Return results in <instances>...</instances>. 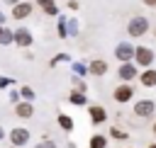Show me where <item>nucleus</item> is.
Instances as JSON below:
<instances>
[{
    "instance_id": "f257e3e1",
    "label": "nucleus",
    "mask_w": 156,
    "mask_h": 148,
    "mask_svg": "<svg viewBox=\"0 0 156 148\" xmlns=\"http://www.w3.org/2000/svg\"><path fill=\"white\" fill-rule=\"evenodd\" d=\"M154 61H156V53H154L149 46H134V58H132V63H134L136 68H151Z\"/></svg>"
},
{
    "instance_id": "f03ea898",
    "label": "nucleus",
    "mask_w": 156,
    "mask_h": 148,
    "mask_svg": "<svg viewBox=\"0 0 156 148\" xmlns=\"http://www.w3.org/2000/svg\"><path fill=\"white\" fill-rule=\"evenodd\" d=\"M5 138H10V146L22 148V146H27V143H29L32 133H29V129H24V126H15V129H10V133H7Z\"/></svg>"
},
{
    "instance_id": "7ed1b4c3",
    "label": "nucleus",
    "mask_w": 156,
    "mask_h": 148,
    "mask_svg": "<svg viewBox=\"0 0 156 148\" xmlns=\"http://www.w3.org/2000/svg\"><path fill=\"white\" fill-rule=\"evenodd\" d=\"M146 32H149V19L146 17L136 15V17L129 19V24H127V34L129 36H144Z\"/></svg>"
},
{
    "instance_id": "20e7f679",
    "label": "nucleus",
    "mask_w": 156,
    "mask_h": 148,
    "mask_svg": "<svg viewBox=\"0 0 156 148\" xmlns=\"http://www.w3.org/2000/svg\"><path fill=\"white\" fill-rule=\"evenodd\" d=\"M32 41H34V36H32V32H29L27 27H17V29H12V44H15V46H20V49H29Z\"/></svg>"
},
{
    "instance_id": "39448f33",
    "label": "nucleus",
    "mask_w": 156,
    "mask_h": 148,
    "mask_svg": "<svg viewBox=\"0 0 156 148\" xmlns=\"http://www.w3.org/2000/svg\"><path fill=\"white\" fill-rule=\"evenodd\" d=\"M32 12H34V2H29V0H20L17 5H12V19H17V22L32 17Z\"/></svg>"
},
{
    "instance_id": "423d86ee",
    "label": "nucleus",
    "mask_w": 156,
    "mask_h": 148,
    "mask_svg": "<svg viewBox=\"0 0 156 148\" xmlns=\"http://www.w3.org/2000/svg\"><path fill=\"white\" fill-rule=\"evenodd\" d=\"M112 97H115V102H117V104H127V102L134 97V87H132L129 82H122V85H117V87H115Z\"/></svg>"
},
{
    "instance_id": "0eeeda50",
    "label": "nucleus",
    "mask_w": 156,
    "mask_h": 148,
    "mask_svg": "<svg viewBox=\"0 0 156 148\" xmlns=\"http://www.w3.org/2000/svg\"><path fill=\"white\" fill-rule=\"evenodd\" d=\"M154 112H156V102H154V99H136V102H134V114H136V116L149 119Z\"/></svg>"
},
{
    "instance_id": "6e6552de",
    "label": "nucleus",
    "mask_w": 156,
    "mask_h": 148,
    "mask_svg": "<svg viewBox=\"0 0 156 148\" xmlns=\"http://www.w3.org/2000/svg\"><path fill=\"white\" fill-rule=\"evenodd\" d=\"M115 56H117L119 63H129V61L134 58V46H132L129 41H119V44L115 46Z\"/></svg>"
},
{
    "instance_id": "1a4fd4ad",
    "label": "nucleus",
    "mask_w": 156,
    "mask_h": 148,
    "mask_svg": "<svg viewBox=\"0 0 156 148\" xmlns=\"http://www.w3.org/2000/svg\"><path fill=\"white\" fill-rule=\"evenodd\" d=\"M136 75H139V68H136L132 61H129V63H122V66H119V70H117V78H119L122 82H132Z\"/></svg>"
},
{
    "instance_id": "9d476101",
    "label": "nucleus",
    "mask_w": 156,
    "mask_h": 148,
    "mask_svg": "<svg viewBox=\"0 0 156 148\" xmlns=\"http://www.w3.org/2000/svg\"><path fill=\"white\" fill-rule=\"evenodd\" d=\"M88 114H90V121L95 126H100V124L107 121V109L102 104H88Z\"/></svg>"
},
{
    "instance_id": "9b49d317",
    "label": "nucleus",
    "mask_w": 156,
    "mask_h": 148,
    "mask_svg": "<svg viewBox=\"0 0 156 148\" xmlns=\"http://www.w3.org/2000/svg\"><path fill=\"white\" fill-rule=\"evenodd\" d=\"M12 112H15V116H20V119H32V116H34V104L20 99L17 104H12Z\"/></svg>"
},
{
    "instance_id": "f8f14e48",
    "label": "nucleus",
    "mask_w": 156,
    "mask_h": 148,
    "mask_svg": "<svg viewBox=\"0 0 156 148\" xmlns=\"http://www.w3.org/2000/svg\"><path fill=\"white\" fill-rule=\"evenodd\" d=\"M88 73L95 75V78L107 75V61H102V58H93V61L88 63Z\"/></svg>"
},
{
    "instance_id": "ddd939ff",
    "label": "nucleus",
    "mask_w": 156,
    "mask_h": 148,
    "mask_svg": "<svg viewBox=\"0 0 156 148\" xmlns=\"http://www.w3.org/2000/svg\"><path fill=\"white\" fill-rule=\"evenodd\" d=\"M136 78L144 87H156V68H144Z\"/></svg>"
},
{
    "instance_id": "4468645a",
    "label": "nucleus",
    "mask_w": 156,
    "mask_h": 148,
    "mask_svg": "<svg viewBox=\"0 0 156 148\" xmlns=\"http://www.w3.org/2000/svg\"><path fill=\"white\" fill-rule=\"evenodd\" d=\"M68 102H71L73 107H85V104H88V95H85V92H76V90H71Z\"/></svg>"
},
{
    "instance_id": "2eb2a0df",
    "label": "nucleus",
    "mask_w": 156,
    "mask_h": 148,
    "mask_svg": "<svg viewBox=\"0 0 156 148\" xmlns=\"http://www.w3.org/2000/svg\"><path fill=\"white\" fill-rule=\"evenodd\" d=\"M88 148H107V136L105 133H93L88 141Z\"/></svg>"
},
{
    "instance_id": "dca6fc26",
    "label": "nucleus",
    "mask_w": 156,
    "mask_h": 148,
    "mask_svg": "<svg viewBox=\"0 0 156 148\" xmlns=\"http://www.w3.org/2000/svg\"><path fill=\"white\" fill-rule=\"evenodd\" d=\"M56 121H58V126L66 131V133H71L73 131V119L68 116V114H63V112H58V116H56Z\"/></svg>"
},
{
    "instance_id": "f3484780",
    "label": "nucleus",
    "mask_w": 156,
    "mask_h": 148,
    "mask_svg": "<svg viewBox=\"0 0 156 148\" xmlns=\"http://www.w3.org/2000/svg\"><path fill=\"white\" fill-rule=\"evenodd\" d=\"M39 7L44 10V15H46V17H58V7H56V2H54V0H44Z\"/></svg>"
},
{
    "instance_id": "a211bd4d",
    "label": "nucleus",
    "mask_w": 156,
    "mask_h": 148,
    "mask_svg": "<svg viewBox=\"0 0 156 148\" xmlns=\"http://www.w3.org/2000/svg\"><path fill=\"white\" fill-rule=\"evenodd\" d=\"M61 63H71V56L66 53V51H61V53H56L51 61H49V68H56V66H61Z\"/></svg>"
},
{
    "instance_id": "6ab92c4d",
    "label": "nucleus",
    "mask_w": 156,
    "mask_h": 148,
    "mask_svg": "<svg viewBox=\"0 0 156 148\" xmlns=\"http://www.w3.org/2000/svg\"><path fill=\"white\" fill-rule=\"evenodd\" d=\"M20 99H24V102H34V99H37V92H34L29 85H22V87H20Z\"/></svg>"
},
{
    "instance_id": "aec40b11",
    "label": "nucleus",
    "mask_w": 156,
    "mask_h": 148,
    "mask_svg": "<svg viewBox=\"0 0 156 148\" xmlns=\"http://www.w3.org/2000/svg\"><path fill=\"white\" fill-rule=\"evenodd\" d=\"M10 44H12V29L5 24L0 29V46H10Z\"/></svg>"
},
{
    "instance_id": "412c9836",
    "label": "nucleus",
    "mask_w": 156,
    "mask_h": 148,
    "mask_svg": "<svg viewBox=\"0 0 156 148\" xmlns=\"http://www.w3.org/2000/svg\"><path fill=\"white\" fill-rule=\"evenodd\" d=\"M66 32H68V36H78V19L76 17H66Z\"/></svg>"
},
{
    "instance_id": "4be33fe9",
    "label": "nucleus",
    "mask_w": 156,
    "mask_h": 148,
    "mask_svg": "<svg viewBox=\"0 0 156 148\" xmlns=\"http://www.w3.org/2000/svg\"><path fill=\"white\" fill-rule=\"evenodd\" d=\"M71 70H73L78 78L88 75V66H85V63H80V61H71Z\"/></svg>"
},
{
    "instance_id": "5701e85b",
    "label": "nucleus",
    "mask_w": 156,
    "mask_h": 148,
    "mask_svg": "<svg viewBox=\"0 0 156 148\" xmlns=\"http://www.w3.org/2000/svg\"><path fill=\"white\" fill-rule=\"evenodd\" d=\"M110 136H112L115 141H127V138H129V133H127L124 129H119V126H110Z\"/></svg>"
},
{
    "instance_id": "b1692460",
    "label": "nucleus",
    "mask_w": 156,
    "mask_h": 148,
    "mask_svg": "<svg viewBox=\"0 0 156 148\" xmlns=\"http://www.w3.org/2000/svg\"><path fill=\"white\" fill-rule=\"evenodd\" d=\"M71 85H73V90H76V92H88L85 80H83V78H78V75H73V78H71Z\"/></svg>"
},
{
    "instance_id": "393cba45",
    "label": "nucleus",
    "mask_w": 156,
    "mask_h": 148,
    "mask_svg": "<svg viewBox=\"0 0 156 148\" xmlns=\"http://www.w3.org/2000/svg\"><path fill=\"white\" fill-rule=\"evenodd\" d=\"M56 32H58V39H68V32H66V17H58V22H56Z\"/></svg>"
},
{
    "instance_id": "a878e982",
    "label": "nucleus",
    "mask_w": 156,
    "mask_h": 148,
    "mask_svg": "<svg viewBox=\"0 0 156 148\" xmlns=\"http://www.w3.org/2000/svg\"><path fill=\"white\" fill-rule=\"evenodd\" d=\"M34 148H56V141H54V138H41Z\"/></svg>"
},
{
    "instance_id": "bb28decb",
    "label": "nucleus",
    "mask_w": 156,
    "mask_h": 148,
    "mask_svg": "<svg viewBox=\"0 0 156 148\" xmlns=\"http://www.w3.org/2000/svg\"><path fill=\"white\" fill-rule=\"evenodd\" d=\"M7 87H12V78L10 75H0V90H7Z\"/></svg>"
},
{
    "instance_id": "cd10ccee",
    "label": "nucleus",
    "mask_w": 156,
    "mask_h": 148,
    "mask_svg": "<svg viewBox=\"0 0 156 148\" xmlns=\"http://www.w3.org/2000/svg\"><path fill=\"white\" fill-rule=\"evenodd\" d=\"M7 97H10V104H17L20 102V90H10Z\"/></svg>"
},
{
    "instance_id": "c85d7f7f",
    "label": "nucleus",
    "mask_w": 156,
    "mask_h": 148,
    "mask_svg": "<svg viewBox=\"0 0 156 148\" xmlns=\"http://www.w3.org/2000/svg\"><path fill=\"white\" fill-rule=\"evenodd\" d=\"M66 7H68V10H78V0H68Z\"/></svg>"
},
{
    "instance_id": "c756f323",
    "label": "nucleus",
    "mask_w": 156,
    "mask_h": 148,
    "mask_svg": "<svg viewBox=\"0 0 156 148\" xmlns=\"http://www.w3.org/2000/svg\"><path fill=\"white\" fill-rule=\"evenodd\" d=\"M5 22H7V17H5V15H2V10H0V24L5 27Z\"/></svg>"
},
{
    "instance_id": "7c9ffc66",
    "label": "nucleus",
    "mask_w": 156,
    "mask_h": 148,
    "mask_svg": "<svg viewBox=\"0 0 156 148\" xmlns=\"http://www.w3.org/2000/svg\"><path fill=\"white\" fill-rule=\"evenodd\" d=\"M5 136H7V131H5L2 126H0V141H5Z\"/></svg>"
},
{
    "instance_id": "2f4dec72",
    "label": "nucleus",
    "mask_w": 156,
    "mask_h": 148,
    "mask_svg": "<svg viewBox=\"0 0 156 148\" xmlns=\"http://www.w3.org/2000/svg\"><path fill=\"white\" fill-rule=\"evenodd\" d=\"M144 5H149V7H154V5H156V0H144Z\"/></svg>"
},
{
    "instance_id": "473e14b6",
    "label": "nucleus",
    "mask_w": 156,
    "mask_h": 148,
    "mask_svg": "<svg viewBox=\"0 0 156 148\" xmlns=\"http://www.w3.org/2000/svg\"><path fill=\"white\" fill-rule=\"evenodd\" d=\"M17 2H20V0H5V5H10V7H12V5H17Z\"/></svg>"
},
{
    "instance_id": "72a5a7b5",
    "label": "nucleus",
    "mask_w": 156,
    "mask_h": 148,
    "mask_svg": "<svg viewBox=\"0 0 156 148\" xmlns=\"http://www.w3.org/2000/svg\"><path fill=\"white\" fill-rule=\"evenodd\" d=\"M29 2H37V5H41V2H44V0H29Z\"/></svg>"
},
{
    "instance_id": "f704fd0d",
    "label": "nucleus",
    "mask_w": 156,
    "mask_h": 148,
    "mask_svg": "<svg viewBox=\"0 0 156 148\" xmlns=\"http://www.w3.org/2000/svg\"><path fill=\"white\" fill-rule=\"evenodd\" d=\"M149 148H156V143H151V146H149Z\"/></svg>"
},
{
    "instance_id": "c9c22d12",
    "label": "nucleus",
    "mask_w": 156,
    "mask_h": 148,
    "mask_svg": "<svg viewBox=\"0 0 156 148\" xmlns=\"http://www.w3.org/2000/svg\"><path fill=\"white\" fill-rule=\"evenodd\" d=\"M154 39H156V27H154Z\"/></svg>"
},
{
    "instance_id": "e433bc0d",
    "label": "nucleus",
    "mask_w": 156,
    "mask_h": 148,
    "mask_svg": "<svg viewBox=\"0 0 156 148\" xmlns=\"http://www.w3.org/2000/svg\"><path fill=\"white\" fill-rule=\"evenodd\" d=\"M154 133H156V124H154Z\"/></svg>"
},
{
    "instance_id": "4c0bfd02",
    "label": "nucleus",
    "mask_w": 156,
    "mask_h": 148,
    "mask_svg": "<svg viewBox=\"0 0 156 148\" xmlns=\"http://www.w3.org/2000/svg\"><path fill=\"white\" fill-rule=\"evenodd\" d=\"M0 29H2V24H0Z\"/></svg>"
},
{
    "instance_id": "58836bf2",
    "label": "nucleus",
    "mask_w": 156,
    "mask_h": 148,
    "mask_svg": "<svg viewBox=\"0 0 156 148\" xmlns=\"http://www.w3.org/2000/svg\"><path fill=\"white\" fill-rule=\"evenodd\" d=\"M10 148H15V146H10Z\"/></svg>"
}]
</instances>
